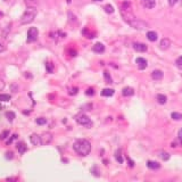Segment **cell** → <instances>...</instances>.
Returning <instances> with one entry per match:
<instances>
[{"label": "cell", "mask_w": 182, "mask_h": 182, "mask_svg": "<svg viewBox=\"0 0 182 182\" xmlns=\"http://www.w3.org/2000/svg\"><path fill=\"white\" fill-rule=\"evenodd\" d=\"M9 136V131L8 130H6V131H4L1 134H0V140H5L7 137Z\"/></svg>", "instance_id": "4dcf8cb0"}, {"label": "cell", "mask_w": 182, "mask_h": 182, "mask_svg": "<svg viewBox=\"0 0 182 182\" xmlns=\"http://www.w3.org/2000/svg\"><path fill=\"white\" fill-rule=\"evenodd\" d=\"M38 11L34 7H29L26 11H24V14L22 15V18H21V23L22 24H30L34 21L35 16H37Z\"/></svg>", "instance_id": "7a4b0ae2"}, {"label": "cell", "mask_w": 182, "mask_h": 182, "mask_svg": "<svg viewBox=\"0 0 182 182\" xmlns=\"http://www.w3.org/2000/svg\"><path fill=\"white\" fill-rule=\"evenodd\" d=\"M129 25L132 26V27L136 29V30H140V31H142V30H145V29L148 27V24H147L146 22L141 21V20H138V18H134L133 21H131L129 23Z\"/></svg>", "instance_id": "3957f363"}, {"label": "cell", "mask_w": 182, "mask_h": 182, "mask_svg": "<svg viewBox=\"0 0 182 182\" xmlns=\"http://www.w3.org/2000/svg\"><path fill=\"white\" fill-rule=\"evenodd\" d=\"M4 88H5V82H4V80L0 79V91H1Z\"/></svg>", "instance_id": "74e56055"}, {"label": "cell", "mask_w": 182, "mask_h": 182, "mask_svg": "<svg viewBox=\"0 0 182 182\" xmlns=\"http://www.w3.org/2000/svg\"><path fill=\"white\" fill-rule=\"evenodd\" d=\"M121 9H122V11H131V9H132L131 2H129V1L122 2V4H121Z\"/></svg>", "instance_id": "d6986e66"}, {"label": "cell", "mask_w": 182, "mask_h": 182, "mask_svg": "<svg viewBox=\"0 0 182 182\" xmlns=\"http://www.w3.org/2000/svg\"><path fill=\"white\" fill-rule=\"evenodd\" d=\"M77 91H79V89H77V88H72V89H70L68 93H70L71 96H74V95L77 93Z\"/></svg>", "instance_id": "d6a6232c"}, {"label": "cell", "mask_w": 182, "mask_h": 182, "mask_svg": "<svg viewBox=\"0 0 182 182\" xmlns=\"http://www.w3.org/2000/svg\"><path fill=\"white\" fill-rule=\"evenodd\" d=\"M16 138H17V136H16V134L11 136V140H8V141H7V143H11V141H13V140H14V139H16Z\"/></svg>", "instance_id": "ab89813d"}, {"label": "cell", "mask_w": 182, "mask_h": 182, "mask_svg": "<svg viewBox=\"0 0 182 182\" xmlns=\"http://www.w3.org/2000/svg\"><path fill=\"white\" fill-rule=\"evenodd\" d=\"M5 49H6V47L4 46V43L0 42V53H2V51H5Z\"/></svg>", "instance_id": "f35d334b"}, {"label": "cell", "mask_w": 182, "mask_h": 182, "mask_svg": "<svg viewBox=\"0 0 182 182\" xmlns=\"http://www.w3.org/2000/svg\"><path fill=\"white\" fill-rule=\"evenodd\" d=\"M104 9H105V11L108 13V14H113V13H114V7H113L112 5H106V6L104 7Z\"/></svg>", "instance_id": "4316f807"}, {"label": "cell", "mask_w": 182, "mask_h": 182, "mask_svg": "<svg viewBox=\"0 0 182 182\" xmlns=\"http://www.w3.org/2000/svg\"><path fill=\"white\" fill-rule=\"evenodd\" d=\"M178 139L180 140V142L182 143V128L180 129V131H179V133H178Z\"/></svg>", "instance_id": "e575fe53"}, {"label": "cell", "mask_w": 182, "mask_h": 182, "mask_svg": "<svg viewBox=\"0 0 182 182\" xmlns=\"http://www.w3.org/2000/svg\"><path fill=\"white\" fill-rule=\"evenodd\" d=\"M156 99H157V101H158L161 105L166 104V101H167V98H166V96H164V95H157V96H156Z\"/></svg>", "instance_id": "44dd1931"}, {"label": "cell", "mask_w": 182, "mask_h": 182, "mask_svg": "<svg viewBox=\"0 0 182 182\" xmlns=\"http://www.w3.org/2000/svg\"><path fill=\"white\" fill-rule=\"evenodd\" d=\"M141 2H142V5H143L146 8H148V9H152V8L156 6V1H155V0H141Z\"/></svg>", "instance_id": "5bb4252c"}, {"label": "cell", "mask_w": 182, "mask_h": 182, "mask_svg": "<svg viewBox=\"0 0 182 182\" xmlns=\"http://www.w3.org/2000/svg\"><path fill=\"white\" fill-rule=\"evenodd\" d=\"M158 156L161 157L163 161H167V160H170V155H169L167 152H165V151H161Z\"/></svg>", "instance_id": "484cf974"}, {"label": "cell", "mask_w": 182, "mask_h": 182, "mask_svg": "<svg viewBox=\"0 0 182 182\" xmlns=\"http://www.w3.org/2000/svg\"><path fill=\"white\" fill-rule=\"evenodd\" d=\"M75 152L80 156H88L91 151V143L86 139H79L76 140L73 145Z\"/></svg>", "instance_id": "6da1fadb"}, {"label": "cell", "mask_w": 182, "mask_h": 182, "mask_svg": "<svg viewBox=\"0 0 182 182\" xmlns=\"http://www.w3.org/2000/svg\"><path fill=\"white\" fill-rule=\"evenodd\" d=\"M128 161H129V166H131V167H132V166H134V163L131 161L130 158H128Z\"/></svg>", "instance_id": "60d3db41"}, {"label": "cell", "mask_w": 182, "mask_h": 182, "mask_svg": "<svg viewBox=\"0 0 182 182\" xmlns=\"http://www.w3.org/2000/svg\"><path fill=\"white\" fill-rule=\"evenodd\" d=\"M39 31L37 27H30L27 31V42H34L38 39Z\"/></svg>", "instance_id": "5b68a950"}, {"label": "cell", "mask_w": 182, "mask_h": 182, "mask_svg": "<svg viewBox=\"0 0 182 182\" xmlns=\"http://www.w3.org/2000/svg\"><path fill=\"white\" fill-rule=\"evenodd\" d=\"M178 1H179V0H169V5H170V6H174Z\"/></svg>", "instance_id": "8d00e7d4"}, {"label": "cell", "mask_w": 182, "mask_h": 182, "mask_svg": "<svg viewBox=\"0 0 182 182\" xmlns=\"http://www.w3.org/2000/svg\"><path fill=\"white\" fill-rule=\"evenodd\" d=\"M40 137H41V145H48L53 141V134L50 132H44Z\"/></svg>", "instance_id": "8992f818"}, {"label": "cell", "mask_w": 182, "mask_h": 182, "mask_svg": "<svg viewBox=\"0 0 182 182\" xmlns=\"http://www.w3.org/2000/svg\"><path fill=\"white\" fill-rule=\"evenodd\" d=\"M170 47H171V40L170 39H167V38L162 39L161 43H160V48L162 50H167Z\"/></svg>", "instance_id": "ba28073f"}, {"label": "cell", "mask_w": 182, "mask_h": 182, "mask_svg": "<svg viewBox=\"0 0 182 182\" xmlns=\"http://www.w3.org/2000/svg\"><path fill=\"white\" fill-rule=\"evenodd\" d=\"M147 167L150 169V170H158L161 167V164L157 163V162L154 161H148L147 162Z\"/></svg>", "instance_id": "9a60e30c"}, {"label": "cell", "mask_w": 182, "mask_h": 182, "mask_svg": "<svg viewBox=\"0 0 182 182\" xmlns=\"http://www.w3.org/2000/svg\"><path fill=\"white\" fill-rule=\"evenodd\" d=\"M133 49H134L136 51H138V53H145V51H147L148 47H147V44H145V43L136 42V43H133Z\"/></svg>", "instance_id": "52a82bcc"}, {"label": "cell", "mask_w": 182, "mask_h": 182, "mask_svg": "<svg viewBox=\"0 0 182 182\" xmlns=\"http://www.w3.org/2000/svg\"><path fill=\"white\" fill-rule=\"evenodd\" d=\"M115 157H116V160H117L118 163H123V158H122V155H121V150L118 149L116 151V154H115Z\"/></svg>", "instance_id": "83f0119b"}, {"label": "cell", "mask_w": 182, "mask_h": 182, "mask_svg": "<svg viewBox=\"0 0 182 182\" xmlns=\"http://www.w3.org/2000/svg\"><path fill=\"white\" fill-rule=\"evenodd\" d=\"M136 64L138 65V68L139 70H145L146 67H147V60L145 59V58H142V57H139V58H137L136 59Z\"/></svg>", "instance_id": "8fae6325"}, {"label": "cell", "mask_w": 182, "mask_h": 182, "mask_svg": "<svg viewBox=\"0 0 182 182\" xmlns=\"http://www.w3.org/2000/svg\"><path fill=\"white\" fill-rule=\"evenodd\" d=\"M14 156H13V152L11 151H8L7 154H6V158H8V160H11Z\"/></svg>", "instance_id": "d590c367"}, {"label": "cell", "mask_w": 182, "mask_h": 182, "mask_svg": "<svg viewBox=\"0 0 182 182\" xmlns=\"http://www.w3.org/2000/svg\"><path fill=\"white\" fill-rule=\"evenodd\" d=\"M6 117L8 118L9 122H13L14 118L16 117V115H15V113H13V112H6Z\"/></svg>", "instance_id": "d4e9b609"}, {"label": "cell", "mask_w": 182, "mask_h": 182, "mask_svg": "<svg viewBox=\"0 0 182 182\" xmlns=\"http://www.w3.org/2000/svg\"><path fill=\"white\" fill-rule=\"evenodd\" d=\"M172 118L174 119V121H181L182 119V114L180 113H176V112H174V113H172Z\"/></svg>", "instance_id": "cb8c5ba5"}, {"label": "cell", "mask_w": 182, "mask_h": 182, "mask_svg": "<svg viewBox=\"0 0 182 182\" xmlns=\"http://www.w3.org/2000/svg\"><path fill=\"white\" fill-rule=\"evenodd\" d=\"M104 77H105V80H106V82H107L108 84H112V83H113V79H112V76H110L108 71H105V72H104Z\"/></svg>", "instance_id": "7402d4cb"}, {"label": "cell", "mask_w": 182, "mask_h": 182, "mask_svg": "<svg viewBox=\"0 0 182 182\" xmlns=\"http://www.w3.org/2000/svg\"><path fill=\"white\" fill-rule=\"evenodd\" d=\"M1 15H2V13H1V11H0V16H1Z\"/></svg>", "instance_id": "7bdbcfd3"}, {"label": "cell", "mask_w": 182, "mask_h": 182, "mask_svg": "<svg viewBox=\"0 0 182 182\" xmlns=\"http://www.w3.org/2000/svg\"><path fill=\"white\" fill-rule=\"evenodd\" d=\"M76 122L80 124V125H83V126H86V128H90V126H92V122H91V119L88 117L86 115L84 114H80V115H77L76 117Z\"/></svg>", "instance_id": "277c9868"}, {"label": "cell", "mask_w": 182, "mask_h": 182, "mask_svg": "<svg viewBox=\"0 0 182 182\" xmlns=\"http://www.w3.org/2000/svg\"><path fill=\"white\" fill-rule=\"evenodd\" d=\"M114 95V90L113 89H104L101 91V96L104 97H110Z\"/></svg>", "instance_id": "ffe728a7"}, {"label": "cell", "mask_w": 182, "mask_h": 182, "mask_svg": "<svg viewBox=\"0 0 182 182\" xmlns=\"http://www.w3.org/2000/svg\"><path fill=\"white\" fill-rule=\"evenodd\" d=\"M5 1H6V0H5Z\"/></svg>", "instance_id": "ee69618b"}, {"label": "cell", "mask_w": 182, "mask_h": 182, "mask_svg": "<svg viewBox=\"0 0 182 182\" xmlns=\"http://www.w3.org/2000/svg\"><path fill=\"white\" fill-rule=\"evenodd\" d=\"M16 148H17L18 152H20L21 155H23V154L27 150V147H26V145H25L24 142H18V143H17V146H16Z\"/></svg>", "instance_id": "ac0fdd59"}, {"label": "cell", "mask_w": 182, "mask_h": 182, "mask_svg": "<svg viewBox=\"0 0 182 182\" xmlns=\"http://www.w3.org/2000/svg\"><path fill=\"white\" fill-rule=\"evenodd\" d=\"M46 68H47V72H48V73H53V72H54L55 66L53 63L48 62V63H46Z\"/></svg>", "instance_id": "603a6c76"}, {"label": "cell", "mask_w": 182, "mask_h": 182, "mask_svg": "<svg viewBox=\"0 0 182 182\" xmlns=\"http://www.w3.org/2000/svg\"><path fill=\"white\" fill-rule=\"evenodd\" d=\"M82 34L86 37V39H93V38L96 37V32H95V31H91V30L88 29V27H84V29L82 30Z\"/></svg>", "instance_id": "30bf717a"}, {"label": "cell", "mask_w": 182, "mask_h": 182, "mask_svg": "<svg viewBox=\"0 0 182 182\" xmlns=\"http://www.w3.org/2000/svg\"><path fill=\"white\" fill-rule=\"evenodd\" d=\"M30 141H31V143L33 146H40L41 145V137L35 134V133H33L30 137Z\"/></svg>", "instance_id": "9c48e42d"}, {"label": "cell", "mask_w": 182, "mask_h": 182, "mask_svg": "<svg viewBox=\"0 0 182 182\" xmlns=\"http://www.w3.org/2000/svg\"><path fill=\"white\" fill-rule=\"evenodd\" d=\"M92 50H93L95 53H97V54H101V53L105 51V46L101 42H97L96 44L92 47Z\"/></svg>", "instance_id": "4fadbf2b"}, {"label": "cell", "mask_w": 182, "mask_h": 182, "mask_svg": "<svg viewBox=\"0 0 182 182\" xmlns=\"http://www.w3.org/2000/svg\"><path fill=\"white\" fill-rule=\"evenodd\" d=\"M11 96L9 95H0V101H9Z\"/></svg>", "instance_id": "f546056e"}, {"label": "cell", "mask_w": 182, "mask_h": 182, "mask_svg": "<svg viewBox=\"0 0 182 182\" xmlns=\"http://www.w3.org/2000/svg\"><path fill=\"white\" fill-rule=\"evenodd\" d=\"M175 65L179 67V68H182V56L178 57L176 60H175Z\"/></svg>", "instance_id": "1f68e13d"}, {"label": "cell", "mask_w": 182, "mask_h": 182, "mask_svg": "<svg viewBox=\"0 0 182 182\" xmlns=\"http://www.w3.org/2000/svg\"><path fill=\"white\" fill-rule=\"evenodd\" d=\"M163 76H164V73L162 72L161 70H155V71L151 73V77H152V80H155V81H161L162 79H163Z\"/></svg>", "instance_id": "7c38bea8"}, {"label": "cell", "mask_w": 182, "mask_h": 182, "mask_svg": "<svg viewBox=\"0 0 182 182\" xmlns=\"http://www.w3.org/2000/svg\"><path fill=\"white\" fill-rule=\"evenodd\" d=\"M86 95H88V96H93V95H95V90H93L92 88H89V89L86 90Z\"/></svg>", "instance_id": "836d02e7"}, {"label": "cell", "mask_w": 182, "mask_h": 182, "mask_svg": "<svg viewBox=\"0 0 182 182\" xmlns=\"http://www.w3.org/2000/svg\"><path fill=\"white\" fill-rule=\"evenodd\" d=\"M47 123V119L44 117H38L37 118V124H39V125H43V124H46Z\"/></svg>", "instance_id": "f1b7e54d"}, {"label": "cell", "mask_w": 182, "mask_h": 182, "mask_svg": "<svg viewBox=\"0 0 182 182\" xmlns=\"http://www.w3.org/2000/svg\"><path fill=\"white\" fill-rule=\"evenodd\" d=\"M157 38H158V35H157V33L154 32V31H149V32H147V39L151 41V42H155L156 40H157Z\"/></svg>", "instance_id": "e0dca14e"}, {"label": "cell", "mask_w": 182, "mask_h": 182, "mask_svg": "<svg viewBox=\"0 0 182 182\" xmlns=\"http://www.w3.org/2000/svg\"><path fill=\"white\" fill-rule=\"evenodd\" d=\"M93 1H103V0H93Z\"/></svg>", "instance_id": "b9f144b4"}, {"label": "cell", "mask_w": 182, "mask_h": 182, "mask_svg": "<svg viewBox=\"0 0 182 182\" xmlns=\"http://www.w3.org/2000/svg\"><path fill=\"white\" fill-rule=\"evenodd\" d=\"M122 95L124 97H131L134 95V90L132 88H130V86H126V88H124L122 90Z\"/></svg>", "instance_id": "2e32d148"}]
</instances>
